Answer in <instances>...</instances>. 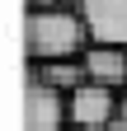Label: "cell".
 I'll return each mask as SVG.
<instances>
[{
    "mask_svg": "<svg viewBox=\"0 0 127 131\" xmlns=\"http://www.w3.org/2000/svg\"><path fill=\"white\" fill-rule=\"evenodd\" d=\"M28 9H80V0H28Z\"/></svg>",
    "mask_w": 127,
    "mask_h": 131,
    "instance_id": "cell-7",
    "label": "cell"
},
{
    "mask_svg": "<svg viewBox=\"0 0 127 131\" xmlns=\"http://www.w3.org/2000/svg\"><path fill=\"white\" fill-rule=\"evenodd\" d=\"M24 131H71V103H66V94L52 89V84H42V80H28Z\"/></svg>",
    "mask_w": 127,
    "mask_h": 131,
    "instance_id": "cell-2",
    "label": "cell"
},
{
    "mask_svg": "<svg viewBox=\"0 0 127 131\" xmlns=\"http://www.w3.org/2000/svg\"><path fill=\"white\" fill-rule=\"evenodd\" d=\"M28 80H42V84H52L61 94H75L89 75H85V61H42V66L28 70Z\"/></svg>",
    "mask_w": 127,
    "mask_h": 131,
    "instance_id": "cell-6",
    "label": "cell"
},
{
    "mask_svg": "<svg viewBox=\"0 0 127 131\" xmlns=\"http://www.w3.org/2000/svg\"><path fill=\"white\" fill-rule=\"evenodd\" d=\"M118 117H127V89L118 94Z\"/></svg>",
    "mask_w": 127,
    "mask_h": 131,
    "instance_id": "cell-8",
    "label": "cell"
},
{
    "mask_svg": "<svg viewBox=\"0 0 127 131\" xmlns=\"http://www.w3.org/2000/svg\"><path fill=\"white\" fill-rule=\"evenodd\" d=\"M85 61V75L89 84H104V89H127V47H104V42H89Z\"/></svg>",
    "mask_w": 127,
    "mask_h": 131,
    "instance_id": "cell-5",
    "label": "cell"
},
{
    "mask_svg": "<svg viewBox=\"0 0 127 131\" xmlns=\"http://www.w3.org/2000/svg\"><path fill=\"white\" fill-rule=\"evenodd\" d=\"M80 19L89 28V42L127 47V0H80Z\"/></svg>",
    "mask_w": 127,
    "mask_h": 131,
    "instance_id": "cell-4",
    "label": "cell"
},
{
    "mask_svg": "<svg viewBox=\"0 0 127 131\" xmlns=\"http://www.w3.org/2000/svg\"><path fill=\"white\" fill-rule=\"evenodd\" d=\"M104 131H127V117H118V122H108Z\"/></svg>",
    "mask_w": 127,
    "mask_h": 131,
    "instance_id": "cell-9",
    "label": "cell"
},
{
    "mask_svg": "<svg viewBox=\"0 0 127 131\" xmlns=\"http://www.w3.org/2000/svg\"><path fill=\"white\" fill-rule=\"evenodd\" d=\"M24 47L28 61H80L89 52V28L80 19V9H28L24 24Z\"/></svg>",
    "mask_w": 127,
    "mask_h": 131,
    "instance_id": "cell-1",
    "label": "cell"
},
{
    "mask_svg": "<svg viewBox=\"0 0 127 131\" xmlns=\"http://www.w3.org/2000/svg\"><path fill=\"white\" fill-rule=\"evenodd\" d=\"M71 103V131H104L108 122H118V89H104V84H85L66 94Z\"/></svg>",
    "mask_w": 127,
    "mask_h": 131,
    "instance_id": "cell-3",
    "label": "cell"
}]
</instances>
